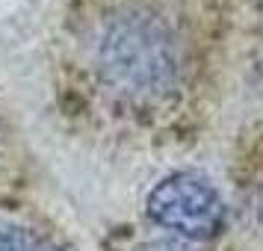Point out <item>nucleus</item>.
Returning <instances> with one entry per match:
<instances>
[{
    "label": "nucleus",
    "mask_w": 263,
    "mask_h": 251,
    "mask_svg": "<svg viewBox=\"0 0 263 251\" xmlns=\"http://www.w3.org/2000/svg\"><path fill=\"white\" fill-rule=\"evenodd\" d=\"M136 251H201V248H198V242H186V239L178 237H160L142 242Z\"/></svg>",
    "instance_id": "nucleus-4"
},
{
    "label": "nucleus",
    "mask_w": 263,
    "mask_h": 251,
    "mask_svg": "<svg viewBox=\"0 0 263 251\" xmlns=\"http://www.w3.org/2000/svg\"><path fill=\"white\" fill-rule=\"evenodd\" d=\"M95 71L109 92L133 104L168 98L180 83V42L166 18L145 6H124L95 36Z\"/></svg>",
    "instance_id": "nucleus-1"
},
{
    "label": "nucleus",
    "mask_w": 263,
    "mask_h": 251,
    "mask_svg": "<svg viewBox=\"0 0 263 251\" xmlns=\"http://www.w3.org/2000/svg\"><path fill=\"white\" fill-rule=\"evenodd\" d=\"M145 216L186 242L216 239L228 225L222 192L195 171H172L157 180L145 195Z\"/></svg>",
    "instance_id": "nucleus-2"
},
{
    "label": "nucleus",
    "mask_w": 263,
    "mask_h": 251,
    "mask_svg": "<svg viewBox=\"0 0 263 251\" xmlns=\"http://www.w3.org/2000/svg\"><path fill=\"white\" fill-rule=\"evenodd\" d=\"M0 251H65L45 234L33 230L24 222L0 219Z\"/></svg>",
    "instance_id": "nucleus-3"
}]
</instances>
